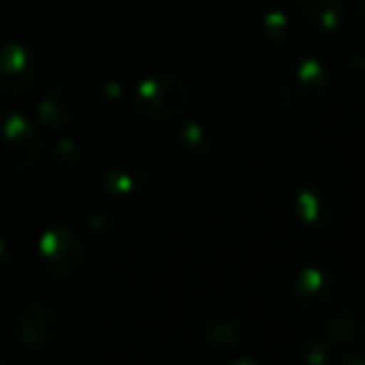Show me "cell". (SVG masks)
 Masks as SVG:
<instances>
[{"label": "cell", "instance_id": "18", "mask_svg": "<svg viewBox=\"0 0 365 365\" xmlns=\"http://www.w3.org/2000/svg\"><path fill=\"white\" fill-rule=\"evenodd\" d=\"M298 360L303 365H328L335 360V345H330L320 333H313L298 345Z\"/></svg>", "mask_w": 365, "mask_h": 365}, {"label": "cell", "instance_id": "1", "mask_svg": "<svg viewBox=\"0 0 365 365\" xmlns=\"http://www.w3.org/2000/svg\"><path fill=\"white\" fill-rule=\"evenodd\" d=\"M343 293V270L330 255H315L300 263L273 293L278 315H305L330 310Z\"/></svg>", "mask_w": 365, "mask_h": 365}, {"label": "cell", "instance_id": "5", "mask_svg": "<svg viewBox=\"0 0 365 365\" xmlns=\"http://www.w3.org/2000/svg\"><path fill=\"white\" fill-rule=\"evenodd\" d=\"M130 106L148 120H175L190 106V88L178 73L155 71L138 81L130 93Z\"/></svg>", "mask_w": 365, "mask_h": 365}, {"label": "cell", "instance_id": "4", "mask_svg": "<svg viewBox=\"0 0 365 365\" xmlns=\"http://www.w3.org/2000/svg\"><path fill=\"white\" fill-rule=\"evenodd\" d=\"M43 153V128L16 108H0V173H28L38 165Z\"/></svg>", "mask_w": 365, "mask_h": 365}, {"label": "cell", "instance_id": "21", "mask_svg": "<svg viewBox=\"0 0 365 365\" xmlns=\"http://www.w3.org/2000/svg\"><path fill=\"white\" fill-rule=\"evenodd\" d=\"M8 265H11V250H8L6 238H3V235H0V275L6 273V270H8Z\"/></svg>", "mask_w": 365, "mask_h": 365}, {"label": "cell", "instance_id": "22", "mask_svg": "<svg viewBox=\"0 0 365 365\" xmlns=\"http://www.w3.org/2000/svg\"><path fill=\"white\" fill-rule=\"evenodd\" d=\"M268 360L265 358H253V355H238L233 358V365H265Z\"/></svg>", "mask_w": 365, "mask_h": 365}, {"label": "cell", "instance_id": "7", "mask_svg": "<svg viewBox=\"0 0 365 365\" xmlns=\"http://www.w3.org/2000/svg\"><path fill=\"white\" fill-rule=\"evenodd\" d=\"M293 213L305 230L325 233L335 228L343 215V190L325 175L308 178L293 198Z\"/></svg>", "mask_w": 365, "mask_h": 365}, {"label": "cell", "instance_id": "12", "mask_svg": "<svg viewBox=\"0 0 365 365\" xmlns=\"http://www.w3.org/2000/svg\"><path fill=\"white\" fill-rule=\"evenodd\" d=\"M81 103L73 88L68 86H53L46 96L41 98L36 108V123L46 130H68L76 125Z\"/></svg>", "mask_w": 365, "mask_h": 365}, {"label": "cell", "instance_id": "2", "mask_svg": "<svg viewBox=\"0 0 365 365\" xmlns=\"http://www.w3.org/2000/svg\"><path fill=\"white\" fill-rule=\"evenodd\" d=\"M330 91V71L320 58L305 56L280 68L270 83L275 108L288 115L310 113L325 101Z\"/></svg>", "mask_w": 365, "mask_h": 365}, {"label": "cell", "instance_id": "20", "mask_svg": "<svg viewBox=\"0 0 365 365\" xmlns=\"http://www.w3.org/2000/svg\"><path fill=\"white\" fill-rule=\"evenodd\" d=\"M350 353H345L343 358H340V365H363L365 360H363V353H360V348L358 345H350Z\"/></svg>", "mask_w": 365, "mask_h": 365}, {"label": "cell", "instance_id": "11", "mask_svg": "<svg viewBox=\"0 0 365 365\" xmlns=\"http://www.w3.org/2000/svg\"><path fill=\"white\" fill-rule=\"evenodd\" d=\"M103 190L110 200H135L150 185V165L135 153H118L103 168Z\"/></svg>", "mask_w": 365, "mask_h": 365}, {"label": "cell", "instance_id": "19", "mask_svg": "<svg viewBox=\"0 0 365 365\" xmlns=\"http://www.w3.org/2000/svg\"><path fill=\"white\" fill-rule=\"evenodd\" d=\"M128 93L123 88L120 81H103L93 91V103H96L101 110H118V108L125 103Z\"/></svg>", "mask_w": 365, "mask_h": 365}, {"label": "cell", "instance_id": "9", "mask_svg": "<svg viewBox=\"0 0 365 365\" xmlns=\"http://www.w3.org/2000/svg\"><path fill=\"white\" fill-rule=\"evenodd\" d=\"M203 340L213 350L228 353V350L243 348L248 338V320L245 313L230 300H215L205 308L203 323H200Z\"/></svg>", "mask_w": 365, "mask_h": 365}, {"label": "cell", "instance_id": "3", "mask_svg": "<svg viewBox=\"0 0 365 365\" xmlns=\"http://www.w3.org/2000/svg\"><path fill=\"white\" fill-rule=\"evenodd\" d=\"M290 18L278 6H255L233 28V51L243 61L258 63L275 56L288 43Z\"/></svg>", "mask_w": 365, "mask_h": 365}, {"label": "cell", "instance_id": "8", "mask_svg": "<svg viewBox=\"0 0 365 365\" xmlns=\"http://www.w3.org/2000/svg\"><path fill=\"white\" fill-rule=\"evenodd\" d=\"M43 78L41 53L26 41L0 43V96L21 98Z\"/></svg>", "mask_w": 365, "mask_h": 365}, {"label": "cell", "instance_id": "14", "mask_svg": "<svg viewBox=\"0 0 365 365\" xmlns=\"http://www.w3.org/2000/svg\"><path fill=\"white\" fill-rule=\"evenodd\" d=\"M295 8L315 33H335L345 23V0H295Z\"/></svg>", "mask_w": 365, "mask_h": 365}, {"label": "cell", "instance_id": "13", "mask_svg": "<svg viewBox=\"0 0 365 365\" xmlns=\"http://www.w3.org/2000/svg\"><path fill=\"white\" fill-rule=\"evenodd\" d=\"M178 145L195 158H210L220 148V130L208 118H185L178 125Z\"/></svg>", "mask_w": 365, "mask_h": 365}, {"label": "cell", "instance_id": "17", "mask_svg": "<svg viewBox=\"0 0 365 365\" xmlns=\"http://www.w3.org/2000/svg\"><path fill=\"white\" fill-rule=\"evenodd\" d=\"M88 233L101 243H110L120 233V218L110 205H98L88 213Z\"/></svg>", "mask_w": 365, "mask_h": 365}, {"label": "cell", "instance_id": "10", "mask_svg": "<svg viewBox=\"0 0 365 365\" xmlns=\"http://www.w3.org/2000/svg\"><path fill=\"white\" fill-rule=\"evenodd\" d=\"M63 335V320L48 303H28L16 318V340L28 353L56 348Z\"/></svg>", "mask_w": 365, "mask_h": 365}, {"label": "cell", "instance_id": "15", "mask_svg": "<svg viewBox=\"0 0 365 365\" xmlns=\"http://www.w3.org/2000/svg\"><path fill=\"white\" fill-rule=\"evenodd\" d=\"M363 330H365V323H363L360 308L348 305V308L338 310V313H330L328 318L323 320V325L318 328V333L323 335L330 345L340 348V345H350V343H355V340H360Z\"/></svg>", "mask_w": 365, "mask_h": 365}, {"label": "cell", "instance_id": "6", "mask_svg": "<svg viewBox=\"0 0 365 365\" xmlns=\"http://www.w3.org/2000/svg\"><path fill=\"white\" fill-rule=\"evenodd\" d=\"M38 258L43 270L58 288H68L81 275L86 265L88 250L78 230L68 223H53L41 233L38 240Z\"/></svg>", "mask_w": 365, "mask_h": 365}, {"label": "cell", "instance_id": "16", "mask_svg": "<svg viewBox=\"0 0 365 365\" xmlns=\"http://www.w3.org/2000/svg\"><path fill=\"white\" fill-rule=\"evenodd\" d=\"M48 158H51L53 170H56L58 175H66V178L78 175L88 163L86 150H83L81 143L73 140V138H61V140L53 143Z\"/></svg>", "mask_w": 365, "mask_h": 365}]
</instances>
